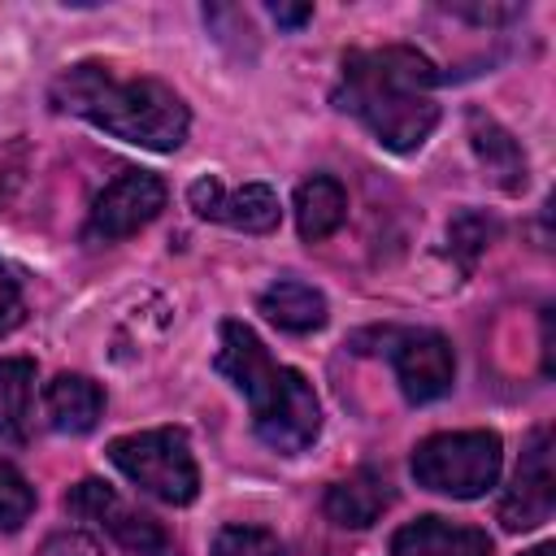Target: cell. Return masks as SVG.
<instances>
[{
  "mask_svg": "<svg viewBox=\"0 0 556 556\" xmlns=\"http://www.w3.org/2000/svg\"><path fill=\"white\" fill-rule=\"evenodd\" d=\"M261 313L274 326L304 334V330H317L326 321V295L317 287H308V282H291L287 278V282H274L269 291H261Z\"/></svg>",
  "mask_w": 556,
  "mask_h": 556,
  "instance_id": "16",
  "label": "cell"
},
{
  "mask_svg": "<svg viewBox=\"0 0 556 556\" xmlns=\"http://www.w3.org/2000/svg\"><path fill=\"white\" fill-rule=\"evenodd\" d=\"M100 408H104V395L91 378L83 374H61L48 382L43 391V413H48V426L61 430V434H87L96 421H100Z\"/></svg>",
  "mask_w": 556,
  "mask_h": 556,
  "instance_id": "13",
  "label": "cell"
},
{
  "mask_svg": "<svg viewBox=\"0 0 556 556\" xmlns=\"http://www.w3.org/2000/svg\"><path fill=\"white\" fill-rule=\"evenodd\" d=\"M391 482L378 473V469H356L348 478H339L330 491H326V517L334 526H348V530H365L374 526L387 508H391Z\"/></svg>",
  "mask_w": 556,
  "mask_h": 556,
  "instance_id": "12",
  "label": "cell"
},
{
  "mask_svg": "<svg viewBox=\"0 0 556 556\" xmlns=\"http://www.w3.org/2000/svg\"><path fill=\"white\" fill-rule=\"evenodd\" d=\"M469 139H473L478 161L486 165V174H491L504 191H521V187H526V156H521L517 139H513L500 122H491V117H482V113H469Z\"/></svg>",
  "mask_w": 556,
  "mask_h": 556,
  "instance_id": "14",
  "label": "cell"
},
{
  "mask_svg": "<svg viewBox=\"0 0 556 556\" xmlns=\"http://www.w3.org/2000/svg\"><path fill=\"white\" fill-rule=\"evenodd\" d=\"M30 513H35V491H30V482H26L9 460H0V530H17Z\"/></svg>",
  "mask_w": 556,
  "mask_h": 556,
  "instance_id": "18",
  "label": "cell"
},
{
  "mask_svg": "<svg viewBox=\"0 0 556 556\" xmlns=\"http://www.w3.org/2000/svg\"><path fill=\"white\" fill-rule=\"evenodd\" d=\"M39 556H104V552L91 539H83V534H56V539L43 543Z\"/></svg>",
  "mask_w": 556,
  "mask_h": 556,
  "instance_id": "23",
  "label": "cell"
},
{
  "mask_svg": "<svg viewBox=\"0 0 556 556\" xmlns=\"http://www.w3.org/2000/svg\"><path fill=\"white\" fill-rule=\"evenodd\" d=\"M109 460L148 495L165 500V504H191L200 491V469L195 456L187 447V434L174 426L161 430H139V434H122L109 443Z\"/></svg>",
  "mask_w": 556,
  "mask_h": 556,
  "instance_id": "5",
  "label": "cell"
},
{
  "mask_svg": "<svg viewBox=\"0 0 556 556\" xmlns=\"http://www.w3.org/2000/svg\"><path fill=\"white\" fill-rule=\"evenodd\" d=\"M526 556H556V547H552V543H539V547H530Z\"/></svg>",
  "mask_w": 556,
  "mask_h": 556,
  "instance_id": "25",
  "label": "cell"
},
{
  "mask_svg": "<svg viewBox=\"0 0 556 556\" xmlns=\"http://www.w3.org/2000/svg\"><path fill=\"white\" fill-rule=\"evenodd\" d=\"M26 174H30V148L22 139H4L0 143V208L17 200V191L26 187Z\"/></svg>",
  "mask_w": 556,
  "mask_h": 556,
  "instance_id": "21",
  "label": "cell"
},
{
  "mask_svg": "<svg viewBox=\"0 0 556 556\" xmlns=\"http://www.w3.org/2000/svg\"><path fill=\"white\" fill-rule=\"evenodd\" d=\"M391 556H491V539L478 526L447 517H417L395 530Z\"/></svg>",
  "mask_w": 556,
  "mask_h": 556,
  "instance_id": "11",
  "label": "cell"
},
{
  "mask_svg": "<svg viewBox=\"0 0 556 556\" xmlns=\"http://www.w3.org/2000/svg\"><path fill=\"white\" fill-rule=\"evenodd\" d=\"M56 109L148 152H174L187 139V104L156 78H117L100 61H78L52 83Z\"/></svg>",
  "mask_w": 556,
  "mask_h": 556,
  "instance_id": "2",
  "label": "cell"
},
{
  "mask_svg": "<svg viewBox=\"0 0 556 556\" xmlns=\"http://www.w3.org/2000/svg\"><path fill=\"white\" fill-rule=\"evenodd\" d=\"M65 508L78 521L96 526L104 539H113L126 556H178V543L169 539V530L156 517L130 508L113 486H104L96 478H83L78 486H70Z\"/></svg>",
  "mask_w": 556,
  "mask_h": 556,
  "instance_id": "6",
  "label": "cell"
},
{
  "mask_svg": "<svg viewBox=\"0 0 556 556\" xmlns=\"http://www.w3.org/2000/svg\"><path fill=\"white\" fill-rule=\"evenodd\" d=\"M30 391H35V365L22 356H4L0 361V434L4 439H26Z\"/></svg>",
  "mask_w": 556,
  "mask_h": 556,
  "instance_id": "17",
  "label": "cell"
},
{
  "mask_svg": "<svg viewBox=\"0 0 556 556\" xmlns=\"http://www.w3.org/2000/svg\"><path fill=\"white\" fill-rule=\"evenodd\" d=\"M191 208L200 217L226 222V226L248 230V235H265V230L278 226V195L265 182H248L239 191H222L217 178H200V182H191Z\"/></svg>",
  "mask_w": 556,
  "mask_h": 556,
  "instance_id": "10",
  "label": "cell"
},
{
  "mask_svg": "<svg viewBox=\"0 0 556 556\" xmlns=\"http://www.w3.org/2000/svg\"><path fill=\"white\" fill-rule=\"evenodd\" d=\"M165 208V182L143 169H122L91 204L87 213V239L91 243H117L135 230H143Z\"/></svg>",
  "mask_w": 556,
  "mask_h": 556,
  "instance_id": "7",
  "label": "cell"
},
{
  "mask_svg": "<svg viewBox=\"0 0 556 556\" xmlns=\"http://www.w3.org/2000/svg\"><path fill=\"white\" fill-rule=\"evenodd\" d=\"M217 369L248 395L252 426H256L261 443H269L282 456H295L317 439L321 408H317V395H313L308 378L300 369H291V365L269 361L265 343L243 321H226L222 326Z\"/></svg>",
  "mask_w": 556,
  "mask_h": 556,
  "instance_id": "3",
  "label": "cell"
},
{
  "mask_svg": "<svg viewBox=\"0 0 556 556\" xmlns=\"http://www.w3.org/2000/svg\"><path fill=\"white\" fill-rule=\"evenodd\" d=\"M343 217H348V195H343V187L334 178L317 174V178L300 182V191H295V226H300V235L308 243L330 239L343 226Z\"/></svg>",
  "mask_w": 556,
  "mask_h": 556,
  "instance_id": "15",
  "label": "cell"
},
{
  "mask_svg": "<svg viewBox=\"0 0 556 556\" xmlns=\"http://www.w3.org/2000/svg\"><path fill=\"white\" fill-rule=\"evenodd\" d=\"M434 65L408 43L356 48L343 56V74L334 87V104L361 117L374 139L391 152H413L439 126L434 104Z\"/></svg>",
  "mask_w": 556,
  "mask_h": 556,
  "instance_id": "1",
  "label": "cell"
},
{
  "mask_svg": "<svg viewBox=\"0 0 556 556\" xmlns=\"http://www.w3.org/2000/svg\"><path fill=\"white\" fill-rule=\"evenodd\" d=\"M269 13H274V22H282V26H304V22L313 17L308 4H269Z\"/></svg>",
  "mask_w": 556,
  "mask_h": 556,
  "instance_id": "24",
  "label": "cell"
},
{
  "mask_svg": "<svg viewBox=\"0 0 556 556\" xmlns=\"http://www.w3.org/2000/svg\"><path fill=\"white\" fill-rule=\"evenodd\" d=\"M391 365L400 378V391L413 404H430L439 395H447L452 378H456V356L452 343L434 330H404L391 339Z\"/></svg>",
  "mask_w": 556,
  "mask_h": 556,
  "instance_id": "9",
  "label": "cell"
},
{
  "mask_svg": "<svg viewBox=\"0 0 556 556\" xmlns=\"http://www.w3.org/2000/svg\"><path fill=\"white\" fill-rule=\"evenodd\" d=\"M22 321V287L9 274V265H0V334L13 330Z\"/></svg>",
  "mask_w": 556,
  "mask_h": 556,
  "instance_id": "22",
  "label": "cell"
},
{
  "mask_svg": "<svg viewBox=\"0 0 556 556\" xmlns=\"http://www.w3.org/2000/svg\"><path fill=\"white\" fill-rule=\"evenodd\" d=\"M213 556H287L282 543L261 526H226L213 539Z\"/></svg>",
  "mask_w": 556,
  "mask_h": 556,
  "instance_id": "19",
  "label": "cell"
},
{
  "mask_svg": "<svg viewBox=\"0 0 556 556\" xmlns=\"http://www.w3.org/2000/svg\"><path fill=\"white\" fill-rule=\"evenodd\" d=\"M413 478L426 491H439L452 500L486 495L500 478V434L495 430L430 434L413 452Z\"/></svg>",
  "mask_w": 556,
  "mask_h": 556,
  "instance_id": "4",
  "label": "cell"
},
{
  "mask_svg": "<svg viewBox=\"0 0 556 556\" xmlns=\"http://www.w3.org/2000/svg\"><path fill=\"white\" fill-rule=\"evenodd\" d=\"M556 508V473H552V430L539 426L521 452L513 486L500 500V521L508 530H534Z\"/></svg>",
  "mask_w": 556,
  "mask_h": 556,
  "instance_id": "8",
  "label": "cell"
},
{
  "mask_svg": "<svg viewBox=\"0 0 556 556\" xmlns=\"http://www.w3.org/2000/svg\"><path fill=\"white\" fill-rule=\"evenodd\" d=\"M491 235H495V222H491V217H482V213H460V217L447 226V243H452V252L460 256V265H465V269L486 252Z\"/></svg>",
  "mask_w": 556,
  "mask_h": 556,
  "instance_id": "20",
  "label": "cell"
}]
</instances>
